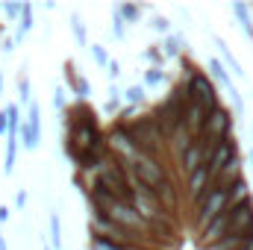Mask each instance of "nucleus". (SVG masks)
Listing matches in <instances>:
<instances>
[{
	"label": "nucleus",
	"mask_w": 253,
	"mask_h": 250,
	"mask_svg": "<svg viewBox=\"0 0 253 250\" xmlns=\"http://www.w3.org/2000/svg\"><path fill=\"white\" fill-rule=\"evenodd\" d=\"M126 129H129V135L135 138L141 156L162 159V162L171 156V153H168V135H165V129L159 124V118L153 115V109H150V112H141L132 124H126Z\"/></svg>",
	"instance_id": "nucleus-1"
},
{
	"label": "nucleus",
	"mask_w": 253,
	"mask_h": 250,
	"mask_svg": "<svg viewBox=\"0 0 253 250\" xmlns=\"http://www.w3.org/2000/svg\"><path fill=\"white\" fill-rule=\"evenodd\" d=\"M183 83L189 88L191 103H200L203 109H218L221 106V97H218V88L212 83V77L206 71H200L194 62H189V56H183Z\"/></svg>",
	"instance_id": "nucleus-2"
},
{
	"label": "nucleus",
	"mask_w": 253,
	"mask_h": 250,
	"mask_svg": "<svg viewBox=\"0 0 253 250\" xmlns=\"http://www.w3.org/2000/svg\"><path fill=\"white\" fill-rule=\"evenodd\" d=\"M88 239H106L115 245H132V248H153L147 236H135L124 227H118L115 221H109L103 212H91L88 215Z\"/></svg>",
	"instance_id": "nucleus-3"
},
{
	"label": "nucleus",
	"mask_w": 253,
	"mask_h": 250,
	"mask_svg": "<svg viewBox=\"0 0 253 250\" xmlns=\"http://www.w3.org/2000/svg\"><path fill=\"white\" fill-rule=\"evenodd\" d=\"M233 188V186H230ZM230 188L224 186H212L197 203H194V230L200 233V230H206L218 215H224L230 206H233V200H230Z\"/></svg>",
	"instance_id": "nucleus-4"
},
{
	"label": "nucleus",
	"mask_w": 253,
	"mask_h": 250,
	"mask_svg": "<svg viewBox=\"0 0 253 250\" xmlns=\"http://www.w3.org/2000/svg\"><path fill=\"white\" fill-rule=\"evenodd\" d=\"M106 138H109V150H112V156L121 162V165H135L138 159H141V150H138V144H135V138L129 135V129L126 124H118V121H112V124L106 126Z\"/></svg>",
	"instance_id": "nucleus-5"
},
{
	"label": "nucleus",
	"mask_w": 253,
	"mask_h": 250,
	"mask_svg": "<svg viewBox=\"0 0 253 250\" xmlns=\"http://www.w3.org/2000/svg\"><path fill=\"white\" fill-rule=\"evenodd\" d=\"M126 171H129V180H132V183L150 188V191H156V188L171 177L168 165H165L162 159H150V156H141V159H138L135 165H129Z\"/></svg>",
	"instance_id": "nucleus-6"
},
{
	"label": "nucleus",
	"mask_w": 253,
	"mask_h": 250,
	"mask_svg": "<svg viewBox=\"0 0 253 250\" xmlns=\"http://www.w3.org/2000/svg\"><path fill=\"white\" fill-rule=\"evenodd\" d=\"M230 135H233V115H230V109H227V106L212 109L209 118H206L203 132H200V141L218 144V141H224V138H230Z\"/></svg>",
	"instance_id": "nucleus-7"
},
{
	"label": "nucleus",
	"mask_w": 253,
	"mask_h": 250,
	"mask_svg": "<svg viewBox=\"0 0 253 250\" xmlns=\"http://www.w3.org/2000/svg\"><path fill=\"white\" fill-rule=\"evenodd\" d=\"M233 159H239V141H236V135H230V138H224V141H218V144L212 147V153H209V159H206V168H209V174H212V183H215V177H218Z\"/></svg>",
	"instance_id": "nucleus-8"
},
{
	"label": "nucleus",
	"mask_w": 253,
	"mask_h": 250,
	"mask_svg": "<svg viewBox=\"0 0 253 250\" xmlns=\"http://www.w3.org/2000/svg\"><path fill=\"white\" fill-rule=\"evenodd\" d=\"M212 147H215V144L194 138L189 147H186V153H180V156H177L180 174H183V177H189V174H194L197 168H203V165H206V159H209V153H212Z\"/></svg>",
	"instance_id": "nucleus-9"
},
{
	"label": "nucleus",
	"mask_w": 253,
	"mask_h": 250,
	"mask_svg": "<svg viewBox=\"0 0 253 250\" xmlns=\"http://www.w3.org/2000/svg\"><path fill=\"white\" fill-rule=\"evenodd\" d=\"M62 77H65V83H68V91L77 94V103H88V97H91V83H88L85 77H80L74 59H68V62L62 65Z\"/></svg>",
	"instance_id": "nucleus-10"
},
{
	"label": "nucleus",
	"mask_w": 253,
	"mask_h": 250,
	"mask_svg": "<svg viewBox=\"0 0 253 250\" xmlns=\"http://www.w3.org/2000/svg\"><path fill=\"white\" fill-rule=\"evenodd\" d=\"M209 188H212V174H209V168H206V165H203V168H197L194 174L186 177V197H189L191 203H197Z\"/></svg>",
	"instance_id": "nucleus-11"
},
{
	"label": "nucleus",
	"mask_w": 253,
	"mask_h": 250,
	"mask_svg": "<svg viewBox=\"0 0 253 250\" xmlns=\"http://www.w3.org/2000/svg\"><path fill=\"white\" fill-rule=\"evenodd\" d=\"M206 118H209V109H203L200 103H189L183 126L189 129V132L194 135V138H200V132H203V126H206Z\"/></svg>",
	"instance_id": "nucleus-12"
},
{
	"label": "nucleus",
	"mask_w": 253,
	"mask_h": 250,
	"mask_svg": "<svg viewBox=\"0 0 253 250\" xmlns=\"http://www.w3.org/2000/svg\"><path fill=\"white\" fill-rule=\"evenodd\" d=\"M162 53H165V59H183V50L189 47L186 44V39L183 36H177V33H171V36H165L162 39Z\"/></svg>",
	"instance_id": "nucleus-13"
},
{
	"label": "nucleus",
	"mask_w": 253,
	"mask_h": 250,
	"mask_svg": "<svg viewBox=\"0 0 253 250\" xmlns=\"http://www.w3.org/2000/svg\"><path fill=\"white\" fill-rule=\"evenodd\" d=\"M18 144H21L18 132H9V135H6V156H3V174H6V177H12V174H15V162H18Z\"/></svg>",
	"instance_id": "nucleus-14"
},
{
	"label": "nucleus",
	"mask_w": 253,
	"mask_h": 250,
	"mask_svg": "<svg viewBox=\"0 0 253 250\" xmlns=\"http://www.w3.org/2000/svg\"><path fill=\"white\" fill-rule=\"evenodd\" d=\"M209 77H212V83L224 85L227 91H233V88H236V85H233V77H230V71H227V65L221 62L218 56H215V59H209Z\"/></svg>",
	"instance_id": "nucleus-15"
},
{
	"label": "nucleus",
	"mask_w": 253,
	"mask_h": 250,
	"mask_svg": "<svg viewBox=\"0 0 253 250\" xmlns=\"http://www.w3.org/2000/svg\"><path fill=\"white\" fill-rule=\"evenodd\" d=\"M33 27H36V18H33V3H24V9H21V21H18V30H15V42L21 44L30 33H33Z\"/></svg>",
	"instance_id": "nucleus-16"
},
{
	"label": "nucleus",
	"mask_w": 253,
	"mask_h": 250,
	"mask_svg": "<svg viewBox=\"0 0 253 250\" xmlns=\"http://www.w3.org/2000/svg\"><path fill=\"white\" fill-rule=\"evenodd\" d=\"M18 138H21L24 150H39L42 147V129H36V126H30V124H21Z\"/></svg>",
	"instance_id": "nucleus-17"
},
{
	"label": "nucleus",
	"mask_w": 253,
	"mask_h": 250,
	"mask_svg": "<svg viewBox=\"0 0 253 250\" xmlns=\"http://www.w3.org/2000/svg\"><path fill=\"white\" fill-rule=\"evenodd\" d=\"M33 103V83H30V77L24 74V68L18 71V106L21 109H27Z\"/></svg>",
	"instance_id": "nucleus-18"
},
{
	"label": "nucleus",
	"mask_w": 253,
	"mask_h": 250,
	"mask_svg": "<svg viewBox=\"0 0 253 250\" xmlns=\"http://www.w3.org/2000/svg\"><path fill=\"white\" fill-rule=\"evenodd\" d=\"M212 42H215V47L221 50V62L227 65V71H233V74H239V77H242L245 71H242V65H239V59L233 56V50H230V47H227V44H224V42H221L218 36H212Z\"/></svg>",
	"instance_id": "nucleus-19"
},
{
	"label": "nucleus",
	"mask_w": 253,
	"mask_h": 250,
	"mask_svg": "<svg viewBox=\"0 0 253 250\" xmlns=\"http://www.w3.org/2000/svg\"><path fill=\"white\" fill-rule=\"evenodd\" d=\"M144 103H147V88H144L141 83L124 88V106H138V109H141Z\"/></svg>",
	"instance_id": "nucleus-20"
},
{
	"label": "nucleus",
	"mask_w": 253,
	"mask_h": 250,
	"mask_svg": "<svg viewBox=\"0 0 253 250\" xmlns=\"http://www.w3.org/2000/svg\"><path fill=\"white\" fill-rule=\"evenodd\" d=\"M47 242H50V248L53 250H62V218H59V212H50V233H47Z\"/></svg>",
	"instance_id": "nucleus-21"
},
{
	"label": "nucleus",
	"mask_w": 253,
	"mask_h": 250,
	"mask_svg": "<svg viewBox=\"0 0 253 250\" xmlns=\"http://www.w3.org/2000/svg\"><path fill=\"white\" fill-rule=\"evenodd\" d=\"M71 33H74V42L80 47H88V33H85V24H83L80 12H71Z\"/></svg>",
	"instance_id": "nucleus-22"
},
{
	"label": "nucleus",
	"mask_w": 253,
	"mask_h": 250,
	"mask_svg": "<svg viewBox=\"0 0 253 250\" xmlns=\"http://www.w3.org/2000/svg\"><path fill=\"white\" fill-rule=\"evenodd\" d=\"M88 250H156V248H132V245L106 242V239H88Z\"/></svg>",
	"instance_id": "nucleus-23"
},
{
	"label": "nucleus",
	"mask_w": 253,
	"mask_h": 250,
	"mask_svg": "<svg viewBox=\"0 0 253 250\" xmlns=\"http://www.w3.org/2000/svg\"><path fill=\"white\" fill-rule=\"evenodd\" d=\"M165 80H168L165 68H147V71H144V80H141V85H144V88H156V85H162Z\"/></svg>",
	"instance_id": "nucleus-24"
},
{
	"label": "nucleus",
	"mask_w": 253,
	"mask_h": 250,
	"mask_svg": "<svg viewBox=\"0 0 253 250\" xmlns=\"http://www.w3.org/2000/svg\"><path fill=\"white\" fill-rule=\"evenodd\" d=\"M118 12H121V18H124L126 27H129V24H138V21H141V12H144V9H141V6H135V3H121V6H118Z\"/></svg>",
	"instance_id": "nucleus-25"
},
{
	"label": "nucleus",
	"mask_w": 253,
	"mask_h": 250,
	"mask_svg": "<svg viewBox=\"0 0 253 250\" xmlns=\"http://www.w3.org/2000/svg\"><path fill=\"white\" fill-rule=\"evenodd\" d=\"M233 12H236V18L242 21V30L248 33L253 39V21H251V9L245 6V3H233Z\"/></svg>",
	"instance_id": "nucleus-26"
},
{
	"label": "nucleus",
	"mask_w": 253,
	"mask_h": 250,
	"mask_svg": "<svg viewBox=\"0 0 253 250\" xmlns=\"http://www.w3.org/2000/svg\"><path fill=\"white\" fill-rule=\"evenodd\" d=\"M141 56L150 62V68H165V53H162V47H156V44L144 47V50H141Z\"/></svg>",
	"instance_id": "nucleus-27"
},
{
	"label": "nucleus",
	"mask_w": 253,
	"mask_h": 250,
	"mask_svg": "<svg viewBox=\"0 0 253 250\" xmlns=\"http://www.w3.org/2000/svg\"><path fill=\"white\" fill-rule=\"evenodd\" d=\"M109 30H112V36H115L118 42H124V39H126V21L121 18L118 6H112V27H109Z\"/></svg>",
	"instance_id": "nucleus-28"
},
{
	"label": "nucleus",
	"mask_w": 253,
	"mask_h": 250,
	"mask_svg": "<svg viewBox=\"0 0 253 250\" xmlns=\"http://www.w3.org/2000/svg\"><path fill=\"white\" fill-rule=\"evenodd\" d=\"M24 124L36 126V129H42V106H39L36 100L27 106V112H24Z\"/></svg>",
	"instance_id": "nucleus-29"
},
{
	"label": "nucleus",
	"mask_w": 253,
	"mask_h": 250,
	"mask_svg": "<svg viewBox=\"0 0 253 250\" xmlns=\"http://www.w3.org/2000/svg\"><path fill=\"white\" fill-rule=\"evenodd\" d=\"M147 27H150L153 33H159V36H171V21H168L165 15H153Z\"/></svg>",
	"instance_id": "nucleus-30"
},
{
	"label": "nucleus",
	"mask_w": 253,
	"mask_h": 250,
	"mask_svg": "<svg viewBox=\"0 0 253 250\" xmlns=\"http://www.w3.org/2000/svg\"><path fill=\"white\" fill-rule=\"evenodd\" d=\"M121 109H124V97H109V100L103 103V115L112 118V121L121 115Z\"/></svg>",
	"instance_id": "nucleus-31"
},
{
	"label": "nucleus",
	"mask_w": 253,
	"mask_h": 250,
	"mask_svg": "<svg viewBox=\"0 0 253 250\" xmlns=\"http://www.w3.org/2000/svg\"><path fill=\"white\" fill-rule=\"evenodd\" d=\"M88 50H91L94 62L100 65V68H109V62H112V59H109V53H106V47H103V44H91Z\"/></svg>",
	"instance_id": "nucleus-32"
},
{
	"label": "nucleus",
	"mask_w": 253,
	"mask_h": 250,
	"mask_svg": "<svg viewBox=\"0 0 253 250\" xmlns=\"http://www.w3.org/2000/svg\"><path fill=\"white\" fill-rule=\"evenodd\" d=\"M53 109H56L59 115H65V112H68V100H65V85H56V88H53Z\"/></svg>",
	"instance_id": "nucleus-33"
},
{
	"label": "nucleus",
	"mask_w": 253,
	"mask_h": 250,
	"mask_svg": "<svg viewBox=\"0 0 253 250\" xmlns=\"http://www.w3.org/2000/svg\"><path fill=\"white\" fill-rule=\"evenodd\" d=\"M21 9H24V3H3L0 6V12L6 15V21H21Z\"/></svg>",
	"instance_id": "nucleus-34"
},
{
	"label": "nucleus",
	"mask_w": 253,
	"mask_h": 250,
	"mask_svg": "<svg viewBox=\"0 0 253 250\" xmlns=\"http://www.w3.org/2000/svg\"><path fill=\"white\" fill-rule=\"evenodd\" d=\"M121 74H124V71H121V62H118V59H112L109 68H106V80H109V85H112V83H118V80H121Z\"/></svg>",
	"instance_id": "nucleus-35"
},
{
	"label": "nucleus",
	"mask_w": 253,
	"mask_h": 250,
	"mask_svg": "<svg viewBox=\"0 0 253 250\" xmlns=\"http://www.w3.org/2000/svg\"><path fill=\"white\" fill-rule=\"evenodd\" d=\"M15 47H18V42H15V39H0V53H3V56H12V53H15Z\"/></svg>",
	"instance_id": "nucleus-36"
},
{
	"label": "nucleus",
	"mask_w": 253,
	"mask_h": 250,
	"mask_svg": "<svg viewBox=\"0 0 253 250\" xmlns=\"http://www.w3.org/2000/svg\"><path fill=\"white\" fill-rule=\"evenodd\" d=\"M0 135H9V115H6V109L0 112Z\"/></svg>",
	"instance_id": "nucleus-37"
},
{
	"label": "nucleus",
	"mask_w": 253,
	"mask_h": 250,
	"mask_svg": "<svg viewBox=\"0 0 253 250\" xmlns=\"http://www.w3.org/2000/svg\"><path fill=\"white\" fill-rule=\"evenodd\" d=\"M15 206H18V209H24V206H27V191H24V188L15 194Z\"/></svg>",
	"instance_id": "nucleus-38"
},
{
	"label": "nucleus",
	"mask_w": 253,
	"mask_h": 250,
	"mask_svg": "<svg viewBox=\"0 0 253 250\" xmlns=\"http://www.w3.org/2000/svg\"><path fill=\"white\" fill-rule=\"evenodd\" d=\"M9 215H12V209H9V206H0V224H6Z\"/></svg>",
	"instance_id": "nucleus-39"
},
{
	"label": "nucleus",
	"mask_w": 253,
	"mask_h": 250,
	"mask_svg": "<svg viewBox=\"0 0 253 250\" xmlns=\"http://www.w3.org/2000/svg\"><path fill=\"white\" fill-rule=\"evenodd\" d=\"M42 250H53V248H50V242H47L44 236H42Z\"/></svg>",
	"instance_id": "nucleus-40"
},
{
	"label": "nucleus",
	"mask_w": 253,
	"mask_h": 250,
	"mask_svg": "<svg viewBox=\"0 0 253 250\" xmlns=\"http://www.w3.org/2000/svg\"><path fill=\"white\" fill-rule=\"evenodd\" d=\"M0 250H9V248H6V239H3V236H0Z\"/></svg>",
	"instance_id": "nucleus-41"
},
{
	"label": "nucleus",
	"mask_w": 253,
	"mask_h": 250,
	"mask_svg": "<svg viewBox=\"0 0 253 250\" xmlns=\"http://www.w3.org/2000/svg\"><path fill=\"white\" fill-rule=\"evenodd\" d=\"M0 94H3V71H0Z\"/></svg>",
	"instance_id": "nucleus-42"
},
{
	"label": "nucleus",
	"mask_w": 253,
	"mask_h": 250,
	"mask_svg": "<svg viewBox=\"0 0 253 250\" xmlns=\"http://www.w3.org/2000/svg\"><path fill=\"white\" fill-rule=\"evenodd\" d=\"M3 30H6V27H3V24H0V39H3Z\"/></svg>",
	"instance_id": "nucleus-43"
},
{
	"label": "nucleus",
	"mask_w": 253,
	"mask_h": 250,
	"mask_svg": "<svg viewBox=\"0 0 253 250\" xmlns=\"http://www.w3.org/2000/svg\"><path fill=\"white\" fill-rule=\"evenodd\" d=\"M251 165H253V150H251Z\"/></svg>",
	"instance_id": "nucleus-44"
},
{
	"label": "nucleus",
	"mask_w": 253,
	"mask_h": 250,
	"mask_svg": "<svg viewBox=\"0 0 253 250\" xmlns=\"http://www.w3.org/2000/svg\"><path fill=\"white\" fill-rule=\"evenodd\" d=\"M0 236H3V233H0Z\"/></svg>",
	"instance_id": "nucleus-45"
}]
</instances>
